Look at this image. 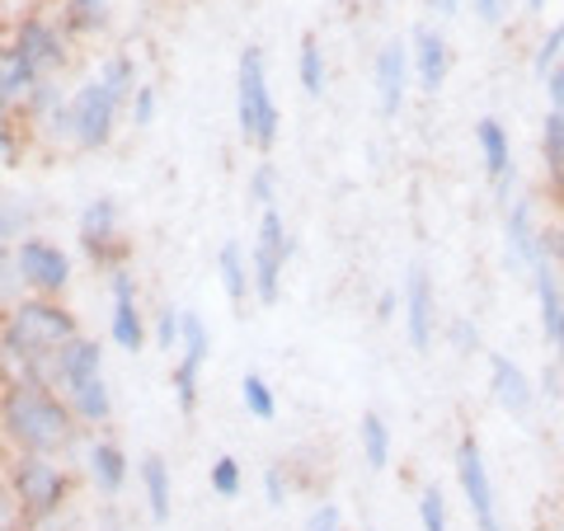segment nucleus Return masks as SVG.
Wrapping results in <instances>:
<instances>
[{
    "label": "nucleus",
    "instance_id": "nucleus-1",
    "mask_svg": "<svg viewBox=\"0 0 564 531\" xmlns=\"http://www.w3.org/2000/svg\"><path fill=\"white\" fill-rule=\"evenodd\" d=\"M80 429L85 423L52 386H6L0 391V433L10 447L33 456H66L80 447Z\"/></svg>",
    "mask_w": 564,
    "mask_h": 531
},
{
    "label": "nucleus",
    "instance_id": "nucleus-2",
    "mask_svg": "<svg viewBox=\"0 0 564 531\" xmlns=\"http://www.w3.org/2000/svg\"><path fill=\"white\" fill-rule=\"evenodd\" d=\"M0 334H6L10 344H20L24 353H33V358L52 362V353L76 339L80 325H76V315H70L62 301H52V296H20L6 311V325H0Z\"/></svg>",
    "mask_w": 564,
    "mask_h": 531
},
{
    "label": "nucleus",
    "instance_id": "nucleus-3",
    "mask_svg": "<svg viewBox=\"0 0 564 531\" xmlns=\"http://www.w3.org/2000/svg\"><path fill=\"white\" fill-rule=\"evenodd\" d=\"M278 104L269 90V71H263V52L259 47H245L240 52V76H236V122H240V137L259 151H273L278 141Z\"/></svg>",
    "mask_w": 564,
    "mask_h": 531
},
{
    "label": "nucleus",
    "instance_id": "nucleus-4",
    "mask_svg": "<svg viewBox=\"0 0 564 531\" xmlns=\"http://www.w3.org/2000/svg\"><path fill=\"white\" fill-rule=\"evenodd\" d=\"M10 475V489L20 499V512L29 522H47L57 518V508L66 503L70 494V475L57 466V456H33V452H20L14 462L6 466Z\"/></svg>",
    "mask_w": 564,
    "mask_h": 531
},
{
    "label": "nucleus",
    "instance_id": "nucleus-5",
    "mask_svg": "<svg viewBox=\"0 0 564 531\" xmlns=\"http://www.w3.org/2000/svg\"><path fill=\"white\" fill-rule=\"evenodd\" d=\"M10 43L33 71H39V76L57 80L70 66V43L76 39H70L57 20H47V14H24V20L10 29Z\"/></svg>",
    "mask_w": 564,
    "mask_h": 531
},
{
    "label": "nucleus",
    "instance_id": "nucleus-6",
    "mask_svg": "<svg viewBox=\"0 0 564 531\" xmlns=\"http://www.w3.org/2000/svg\"><path fill=\"white\" fill-rule=\"evenodd\" d=\"M80 250L104 273L128 269L132 245H128V236H122V226H118V203L113 198H95L90 207L80 212Z\"/></svg>",
    "mask_w": 564,
    "mask_h": 531
},
{
    "label": "nucleus",
    "instance_id": "nucleus-7",
    "mask_svg": "<svg viewBox=\"0 0 564 531\" xmlns=\"http://www.w3.org/2000/svg\"><path fill=\"white\" fill-rule=\"evenodd\" d=\"M292 254V236L282 226V212L278 207H263L259 217V240H254V254H250V278H254V296L263 306H273L278 292H282V263Z\"/></svg>",
    "mask_w": 564,
    "mask_h": 531
},
{
    "label": "nucleus",
    "instance_id": "nucleus-8",
    "mask_svg": "<svg viewBox=\"0 0 564 531\" xmlns=\"http://www.w3.org/2000/svg\"><path fill=\"white\" fill-rule=\"evenodd\" d=\"M118 95L104 85L99 76L85 80L76 95H70V118H76V147L80 151H99L113 141V128H118Z\"/></svg>",
    "mask_w": 564,
    "mask_h": 531
},
{
    "label": "nucleus",
    "instance_id": "nucleus-9",
    "mask_svg": "<svg viewBox=\"0 0 564 531\" xmlns=\"http://www.w3.org/2000/svg\"><path fill=\"white\" fill-rule=\"evenodd\" d=\"M456 485L466 494V508L480 531H503L499 527V508H494V480H489V466H485V452L475 433H466L456 442Z\"/></svg>",
    "mask_w": 564,
    "mask_h": 531
},
{
    "label": "nucleus",
    "instance_id": "nucleus-10",
    "mask_svg": "<svg viewBox=\"0 0 564 531\" xmlns=\"http://www.w3.org/2000/svg\"><path fill=\"white\" fill-rule=\"evenodd\" d=\"M14 269H20L24 288H29L33 296H62V292L70 288V259H66L52 240L24 236L20 250H14Z\"/></svg>",
    "mask_w": 564,
    "mask_h": 531
},
{
    "label": "nucleus",
    "instance_id": "nucleus-11",
    "mask_svg": "<svg viewBox=\"0 0 564 531\" xmlns=\"http://www.w3.org/2000/svg\"><path fill=\"white\" fill-rule=\"evenodd\" d=\"M503 250H508V269L513 273H532L536 263L551 254L545 250V231L536 226L532 203H513L503 212Z\"/></svg>",
    "mask_w": 564,
    "mask_h": 531
},
{
    "label": "nucleus",
    "instance_id": "nucleus-12",
    "mask_svg": "<svg viewBox=\"0 0 564 531\" xmlns=\"http://www.w3.org/2000/svg\"><path fill=\"white\" fill-rule=\"evenodd\" d=\"M180 348H184V358H180V367H174V400H180L184 414H193V410H198V371L207 362V325L193 311H184V339H180Z\"/></svg>",
    "mask_w": 564,
    "mask_h": 531
},
{
    "label": "nucleus",
    "instance_id": "nucleus-13",
    "mask_svg": "<svg viewBox=\"0 0 564 531\" xmlns=\"http://www.w3.org/2000/svg\"><path fill=\"white\" fill-rule=\"evenodd\" d=\"M410 66H414V85L419 90H429V95H437L447 85V76H452V47H447V39L437 29H414L410 33Z\"/></svg>",
    "mask_w": 564,
    "mask_h": 531
},
{
    "label": "nucleus",
    "instance_id": "nucleus-14",
    "mask_svg": "<svg viewBox=\"0 0 564 531\" xmlns=\"http://www.w3.org/2000/svg\"><path fill=\"white\" fill-rule=\"evenodd\" d=\"M377 104H381V118H395L404 109V95H410V80H414V66H410V47L404 43H386L377 52Z\"/></svg>",
    "mask_w": 564,
    "mask_h": 531
},
{
    "label": "nucleus",
    "instance_id": "nucleus-15",
    "mask_svg": "<svg viewBox=\"0 0 564 531\" xmlns=\"http://www.w3.org/2000/svg\"><path fill=\"white\" fill-rule=\"evenodd\" d=\"M109 292H113V315H109V334L118 348L137 353L147 344V325H141V311H137V282L128 269H113L109 273Z\"/></svg>",
    "mask_w": 564,
    "mask_h": 531
},
{
    "label": "nucleus",
    "instance_id": "nucleus-16",
    "mask_svg": "<svg viewBox=\"0 0 564 531\" xmlns=\"http://www.w3.org/2000/svg\"><path fill=\"white\" fill-rule=\"evenodd\" d=\"M433 321H437L433 315V282L414 263L410 278H404V329H410V344L419 353L433 348Z\"/></svg>",
    "mask_w": 564,
    "mask_h": 531
},
{
    "label": "nucleus",
    "instance_id": "nucleus-17",
    "mask_svg": "<svg viewBox=\"0 0 564 531\" xmlns=\"http://www.w3.org/2000/svg\"><path fill=\"white\" fill-rule=\"evenodd\" d=\"M489 391L508 414H518V419H527V410H532V400H536L532 377H527L508 353H489Z\"/></svg>",
    "mask_w": 564,
    "mask_h": 531
},
{
    "label": "nucleus",
    "instance_id": "nucleus-18",
    "mask_svg": "<svg viewBox=\"0 0 564 531\" xmlns=\"http://www.w3.org/2000/svg\"><path fill=\"white\" fill-rule=\"evenodd\" d=\"M99 371H104L99 339H85V334H76L70 344H62L57 353H52V391H66V386H76L85 377H99Z\"/></svg>",
    "mask_w": 564,
    "mask_h": 531
},
{
    "label": "nucleus",
    "instance_id": "nucleus-19",
    "mask_svg": "<svg viewBox=\"0 0 564 531\" xmlns=\"http://www.w3.org/2000/svg\"><path fill=\"white\" fill-rule=\"evenodd\" d=\"M475 147H480L489 184H499V193L508 198V184H513V141H508V128L499 118H480L475 122Z\"/></svg>",
    "mask_w": 564,
    "mask_h": 531
},
{
    "label": "nucleus",
    "instance_id": "nucleus-20",
    "mask_svg": "<svg viewBox=\"0 0 564 531\" xmlns=\"http://www.w3.org/2000/svg\"><path fill=\"white\" fill-rule=\"evenodd\" d=\"M85 466H90V480L104 499H113V494H122V485H128V456H122V447L109 437L85 442Z\"/></svg>",
    "mask_w": 564,
    "mask_h": 531
},
{
    "label": "nucleus",
    "instance_id": "nucleus-21",
    "mask_svg": "<svg viewBox=\"0 0 564 531\" xmlns=\"http://www.w3.org/2000/svg\"><path fill=\"white\" fill-rule=\"evenodd\" d=\"M66 404L76 410V419L80 423H109V414H113V395H109V381H104V371L99 377H85V381H76V386H66Z\"/></svg>",
    "mask_w": 564,
    "mask_h": 531
},
{
    "label": "nucleus",
    "instance_id": "nucleus-22",
    "mask_svg": "<svg viewBox=\"0 0 564 531\" xmlns=\"http://www.w3.org/2000/svg\"><path fill=\"white\" fill-rule=\"evenodd\" d=\"M39 80H47V76H39V71H33L20 52H14V43H0V95H6L14 109H20V104L33 95V85Z\"/></svg>",
    "mask_w": 564,
    "mask_h": 531
},
{
    "label": "nucleus",
    "instance_id": "nucleus-23",
    "mask_svg": "<svg viewBox=\"0 0 564 531\" xmlns=\"http://www.w3.org/2000/svg\"><path fill=\"white\" fill-rule=\"evenodd\" d=\"M57 24L70 39H85V33H99L109 24V0H62L57 6Z\"/></svg>",
    "mask_w": 564,
    "mask_h": 531
},
{
    "label": "nucleus",
    "instance_id": "nucleus-24",
    "mask_svg": "<svg viewBox=\"0 0 564 531\" xmlns=\"http://www.w3.org/2000/svg\"><path fill=\"white\" fill-rule=\"evenodd\" d=\"M141 489H147V512L151 522H170V466L161 462V456H141Z\"/></svg>",
    "mask_w": 564,
    "mask_h": 531
},
{
    "label": "nucleus",
    "instance_id": "nucleus-25",
    "mask_svg": "<svg viewBox=\"0 0 564 531\" xmlns=\"http://www.w3.org/2000/svg\"><path fill=\"white\" fill-rule=\"evenodd\" d=\"M217 273H221V288H226V296H231V306H245V296L254 292V278H250V269H245L240 245H231V240L221 245V254H217Z\"/></svg>",
    "mask_w": 564,
    "mask_h": 531
},
{
    "label": "nucleus",
    "instance_id": "nucleus-26",
    "mask_svg": "<svg viewBox=\"0 0 564 531\" xmlns=\"http://www.w3.org/2000/svg\"><path fill=\"white\" fill-rule=\"evenodd\" d=\"M541 165L555 180V188H564V109H551L541 122Z\"/></svg>",
    "mask_w": 564,
    "mask_h": 531
},
{
    "label": "nucleus",
    "instance_id": "nucleus-27",
    "mask_svg": "<svg viewBox=\"0 0 564 531\" xmlns=\"http://www.w3.org/2000/svg\"><path fill=\"white\" fill-rule=\"evenodd\" d=\"M358 447L367 456V466L386 470V462H391V429H386L381 414H362L358 419Z\"/></svg>",
    "mask_w": 564,
    "mask_h": 531
},
{
    "label": "nucleus",
    "instance_id": "nucleus-28",
    "mask_svg": "<svg viewBox=\"0 0 564 531\" xmlns=\"http://www.w3.org/2000/svg\"><path fill=\"white\" fill-rule=\"evenodd\" d=\"M240 404H245V414H254L259 423H269L278 414V395H273V386L259 377V371H245L240 377Z\"/></svg>",
    "mask_w": 564,
    "mask_h": 531
},
{
    "label": "nucleus",
    "instance_id": "nucleus-29",
    "mask_svg": "<svg viewBox=\"0 0 564 531\" xmlns=\"http://www.w3.org/2000/svg\"><path fill=\"white\" fill-rule=\"evenodd\" d=\"M296 76H302L306 95H325V52H321V39H302V47H296Z\"/></svg>",
    "mask_w": 564,
    "mask_h": 531
},
{
    "label": "nucleus",
    "instance_id": "nucleus-30",
    "mask_svg": "<svg viewBox=\"0 0 564 531\" xmlns=\"http://www.w3.org/2000/svg\"><path fill=\"white\" fill-rule=\"evenodd\" d=\"M99 80L109 85L118 99H132V90H137V62L128 57V52H118V57H109L99 66Z\"/></svg>",
    "mask_w": 564,
    "mask_h": 531
},
{
    "label": "nucleus",
    "instance_id": "nucleus-31",
    "mask_svg": "<svg viewBox=\"0 0 564 531\" xmlns=\"http://www.w3.org/2000/svg\"><path fill=\"white\" fill-rule=\"evenodd\" d=\"M207 485L217 489L221 499H236L240 485H245V475H240V462H236V456H217V462H212V470H207Z\"/></svg>",
    "mask_w": 564,
    "mask_h": 531
},
{
    "label": "nucleus",
    "instance_id": "nucleus-32",
    "mask_svg": "<svg viewBox=\"0 0 564 531\" xmlns=\"http://www.w3.org/2000/svg\"><path fill=\"white\" fill-rule=\"evenodd\" d=\"M20 113H0V165H20L24 161V132Z\"/></svg>",
    "mask_w": 564,
    "mask_h": 531
},
{
    "label": "nucleus",
    "instance_id": "nucleus-33",
    "mask_svg": "<svg viewBox=\"0 0 564 531\" xmlns=\"http://www.w3.org/2000/svg\"><path fill=\"white\" fill-rule=\"evenodd\" d=\"M419 522H423V531H452L447 527V499L437 485H429L419 494Z\"/></svg>",
    "mask_w": 564,
    "mask_h": 531
},
{
    "label": "nucleus",
    "instance_id": "nucleus-34",
    "mask_svg": "<svg viewBox=\"0 0 564 531\" xmlns=\"http://www.w3.org/2000/svg\"><path fill=\"white\" fill-rule=\"evenodd\" d=\"M20 288H24V278L14 269V254L6 250V240H0V311H10L20 301Z\"/></svg>",
    "mask_w": 564,
    "mask_h": 531
},
{
    "label": "nucleus",
    "instance_id": "nucleus-35",
    "mask_svg": "<svg viewBox=\"0 0 564 531\" xmlns=\"http://www.w3.org/2000/svg\"><path fill=\"white\" fill-rule=\"evenodd\" d=\"M560 62H564V20H560V24H555V29L541 39L536 57H532V71H536V76H545V71L560 66Z\"/></svg>",
    "mask_w": 564,
    "mask_h": 531
},
{
    "label": "nucleus",
    "instance_id": "nucleus-36",
    "mask_svg": "<svg viewBox=\"0 0 564 531\" xmlns=\"http://www.w3.org/2000/svg\"><path fill=\"white\" fill-rule=\"evenodd\" d=\"M180 339H184V311H161V321H155V344L170 353V348H180Z\"/></svg>",
    "mask_w": 564,
    "mask_h": 531
},
{
    "label": "nucleus",
    "instance_id": "nucleus-37",
    "mask_svg": "<svg viewBox=\"0 0 564 531\" xmlns=\"http://www.w3.org/2000/svg\"><path fill=\"white\" fill-rule=\"evenodd\" d=\"M132 122H137V128H151V122H155V90H151V85H137V90H132Z\"/></svg>",
    "mask_w": 564,
    "mask_h": 531
},
{
    "label": "nucleus",
    "instance_id": "nucleus-38",
    "mask_svg": "<svg viewBox=\"0 0 564 531\" xmlns=\"http://www.w3.org/2000/svg\"><path fill=\"white\" fill-rule=\"evenodd\" d=\"M250 198H254L259 207H273V165H259V170L250 174Z\"/></svg>",
    "mask_w": 564,
    "mask_h": 531
},
{
    "label": "nucleus",
    "instance_id": "nucleus-39",
    "mask_svg": "<svg viewBox=\"0 0 564 531\" xmlns=\"http://www.w3.org/2000/svg\"><path fill=\"white\" fill-rule=\"evenodd\" d=\"M541 85H545V104H551V109H564V62L545 71Z\"/></svg>",
    "mask_w": 564,
    "mask_h": 531
},
{
    "label": "nucleus",
    "instance_id": "nucleus-40",
    "mask_svg": "<svg viewBox=\"0 0 564 531\" xmlns=\"http://www.w3.org/2000/svg\"><path fill=\"white\" fill-rule=\"evenodd\" d=\"M24 207H14V203H0V240H10V236H20L24 231Z\"/></svg>",
    "mask_w": 564,
    "mask_h": 531
},
{
    "label": "nucleus",
    "instance_id": "nucleus-41",
    "mask_svg": "<svg viewBox=\"0 0 564 531\" xmlns=\"http://www.w3.org/2000/svg\"><path fill=\"white\" fill-rule=\"evenodd\" d=\"M470 14H475L480 24H503L508 0H470Z\"/></svg>",
    "mask_w": 564,
    "mask_h": 531
},
{
    "label": "nucleus",
    "instance_id": "nucleus-42",
    "mask_svg": "<svg viewBox=\"0 0 564 531\" xmlns=\"http://www.w3.org/2000/svg\"><path fill=\"white\" fill-rule=\"evenodd\" d=\"M24 512H20V499H14V489H10V475H0V522H20Z\"/></svg>",
    "mask_w": 564,
    "mask_h": 531
},
{
    "label": "nucleus",
    "instance_id": "nucleus-43",
    "mask_svg": "<svg viewBox=\"0 0 564 531\" xmlns=\"http://www.w3.org/2000/svg\"><path fill=\"white\" fill-rule=\"evenodd\" d=\"M311 531H344V518H339V508H334V503L315 508V518H311Z\"/></svg>",
    "mask_w": 564,
    "mask_h": 531
},
{
    "label": "nucleus",
    "instance_id": "nucleus-44",
    "mask_svg": "<svg viewBox=\"0 0 564 531\" xmlns=\"http://www.w3.org/2000/svg\"><path fill=\"white\" fill-rule=\"evenodd\" d=\"M282 494H288V485H282V475L269 466V470H263V499L278 508V503H282Z\"/></svg>",
    "mask_w": 564,
    "mask_h": 531
},
{
    "label": "nucleus",
    "instance_id": "nucleus-45",
    "mask_svg": "<svg viewBox=\"0 0 564 531\" xmlns=\"http://www.w3.org/2000/svg\"><path fill=\"white\" fill-rule=\"evenodd\" d=\"M545 250H551L555 263H564V217L551 226V231H545Z\"/></svg>",
    "mask_w": 564,
    "mask_h": 531
},
{
    "label": "nucleus",
    "instance_id": "nucleus-46",
    "mask_svg": "<svg viewBox=\"0 0 564 531\" xmlns=\"http://www.w3.org/2000/svg\"><path fill=\"white\" fill-rule=\"evenodd\" d=\"M423 6H429L433 14H443V20H452V14L462 10V0H423Z\"/></svg>",
    "mask_w": 564,
    "mask_h": 531
},
{
    "label": "nucleus",
    "instance_id": "nucleus-47",
    "mask_svg": "<svg viewBox=\"0 0 564 531\" xmlns=\"http://www.w3.org/2000/svg\"><path fill=\"white\" fill-rule=\"evenodd\" d=\"M475 344H480V334H475V325H456V348H475Z\"/></svg>",
    "mask_w": 564,
    "mask_h": 531
},
{
    "label": "nucleus",
    "instance_id": "nucleus-48",
    "mask_svg": "<svg viewBox=\"0 0 564 531\" xmlns=\"http://www.w3.org/2000/svg\"><path fill=\"white\" fill-rule=\"evenodd\" d=\"M377 315H381V321H391V315H395V292H386V296H381V306H377Z\"/></svg>",
    "mask_w": 564,
    "mask_h": 531
},
{
    "label": "nucleus",
    "instance_id": "nucleus-49",
    "mask_svg": "<svg viewBox=\"0 0 564 531\" xmlns=\"http://www.w3.org/2000/svg\"><path fill=\"white\" fill-rule=\"evenodd\" d=\"M551 344H555V358H564V315H560V325L551 334Z\"/></svg>",
    "mask_w": 564,
    "mask_h": 531
},
{
    "label": "nucleus",
    "instance_id": "nucleus-50",
    "mask_svg": "<svg viewBox=\"0 0 564 531\" xmlns=\"http://www.w3.org/2000/svg\"><path fill=\"white\" fill-rule=\"evenodd\" d=\"M522 6H527V14H541V10H545V0H522Z\"/></svg>",
    "mask_w": 564,
    "mask_h": 531
},
{
    "label": "nucleus",
    "instance_id": "nucleus-51",
    "mask_svg": "<svg viewBox=\"0 0 564 531\" xmlns=\"http://www.w3.org/2000/svg\"><path fill=\"white\" fill-rule=\"evenodd\" d=\"M0 113H20V109H14V104H10L6 95H0Z\"/></svg>",
    "mask_w": 564,
    "mask_h": 531
},
{
    "label": "nucleus",
    "instance_id": "nucleus-52",
    "mask_svg": "<svg viewBox=\"0 0 564 531\" xmlns=\"http://www.w3.org/2000/svg\"><path fill=\"white\" fill-rule=\"evenodd\" d=\"M0 531H20V522H0Z\"/></svg>",
    "mask_w": 564,
    "mask_h": 531
},
{
    "label": "nucleus",
    "instance_id": "nucleus-53",
    "mask_svg": "<svg viewBox=\"0 0 564 531\" xmlns=\"http://www.w3.org/2000/svg\"><path fill=\"white\" fill-rule=\"evenodd\" d=\"M555 367H560V377H564V358H555Z\"/></svg>",
    "mask_w": 564,
    "mask_h": 531
},
{
    "label": "nucleus",
    "instance_id": "nucleus-54",
    "mask_svg": "<svg viewBox=\"0 0 564 531\" xmlns=\"http://www.w3.org/2000/svg\"><path fill=\"white\" fill-rule=\"evenodd\" d=\"M104 531H113V527H104Z\"/></svg>",
    "mask_w": 564,
    "mask_h": 531
}]
</instances>
